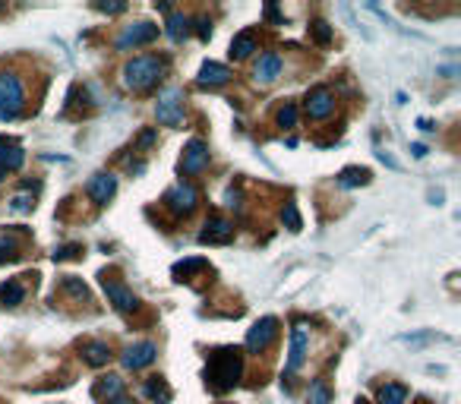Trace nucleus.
Instances as JSON below:
<instances>
[{
    "label": "nucleus",
    "mask_w": 461,
    "mask_h": 404,
    "mask_svg": "<svg viewBox=\"0 0 461 404\" xmlns=\"http://www.w3.org/2000/svg\"><path fill=\"white\" fill-rule=\"evenodd\" d=\"M111 404H133V401H130V398H124V395H120V398H114Z\"/></svg>",
    "instance_id": "c03bdc74"
},
{
    "label": "nucleus",
    "mask_w": 461,
    "mask_h": 404,
    "mask_svg": "<svg viewBox=\"0 0 461 404\" xmlns=\"http://www.w3.org/2000/svg\"><path fill=\"white\" fill-rule=\"evenodd\" d=\"M234 240V225L224 218H208L199 234V243H230Z\"/></svg>",
    "instance_id": "4468645a"
},
{
    "label": "nucleus",
    "mask_w": 461,
    "mask_h": 404,
    "mask_svg": "<svg viewBox=\"0 0 461 404\" xmlns=\"http://www.w3.org/2000/svg\"><path fill=\"white\" fill-rule=\"evenodd\" d=\"M101 287L108 294V303H114L117 313H133L136 310V297L127 285H120V281H111V278H101Z\"/></svg>",
    "instance_id": "f8f14e48"
},
{
    "label": "nucleus",
    "mask_w": 461,
    "mask_h": 404,
    "mask_svg": "<svg viewBox=\"0 0 461 404\" xmlns=\"http://www.w3.org/2000/svg\"><path fill=\"white\" fill-rule=\"evenodd\" d=\"M60 287H63V291H67L70 297H76V300H86V297H89V287L82 285L79 278H73V275L63 278V281H60Z\"/></svg>",
    "instance_id": "cd10ccee"
},
{
    "label": "nucleus",
    "mask_w": 461,
    "mask_h": 404,
    "mask_svg": "<svg viewBox=\"0 0 461 404\" xmlns=\"http://www.w3.org/2000/svg\"><path fill=\"white\" fill-rule=\"evenodd\" d=\"M82 357H86L89 367H104L111 360V351H108L104 341H89V345H82Z\"/></svg>",
    "instance_id": "6ab92c4d"
},
{
    "label": "nucleus",
    "mask_w": 461,
    "mask_h": 404,
    "mask_svg": "<svg viewBox=\"0 0 461 404\" xmlns=\"http://www.w3.org/2000/svg\"><path fill=\"white\" fill-rule=\"evenodd\" d=\"M19 256V240L13 234H0V262H13Z\"/></svg>",
    "instance_id": "a878e982"
},
{
    "label": "nucleus",
    "mask_w": 461,
    "mask_h": 404,
    "mask_svg": "<svg viewBox=\"0 0 461 404\" xmlns=\"http://www.w3.org/2000/svg\"><path fill=\"white\" fill-rule=\"evenodd\" d=\"M408 401V389L398 382H386L380 389V404H404Z\"/></svg>",
    "instance_id": "412c9836"
},
{
    "label": "nucleus",
    "mask_w": 461,
    "mask_h": 404,
    "mask_svg": "<svg viewBox=\"0 0 461 404\" xmlns=\"http://www.w3.org/2000/svg\"><path fill=\"white\" fill-rule=\"evenodd\" d=\"M155 143V130H146V133L139 136V143H136V152H142V149H149V145Z\"/></svg>",
    "instance_id": "e433bc0d"
},
{
    "label": "nucleus",
    "mask_w": 461,
    "mask_h": 404,
    "mask_svg": "<svg viewBox=\"0 0 461 404\" xmlns=\"http://www.w3.org/2000/svg\"><path fill=\"white\" fill-rule=\"evenodd\" d=\"M310 404H332V392H328L326 379H316L310 385Z\"/></svg>",
    "instance_id": "bb28decb"
},
{
    "label": "nucleus",
    "mask_w": 461,
    "mask_h": 404,
    "mask_svg": "<svg viewBox=\"0 0 461 404\" xmlns=\"http://www.w3.org/2000/svg\"><path fill=\"white\" fill-rule=\"evenodd\" d=\"M95 395L98 398H108V401L120 398V395H124V379H120V376H104V379H98Z\"/></svg>",
    "instance_id": "aec40b11"
},
{
    "label": "nucleus",
    "mask_w": 461,
    "mask_h": 404,
    "mask_svg": "<svg viewBox=\"0 0 461 404\" xmlns=\"http://www.w3.org/2000/svg\"><path fill=\"white\" fill-rule=\"evenodd\" d=\"M164 73H168V60L155 57V54H142V57H133L124 67V85L133 92H146L158 79H164Z\"/></svg>",
    "instance_id": "f03ea898"
},
{
    "label": "nucleus",
    "mask_w": 461,
    "mask_h": 404,
    "mask_svg": "<svg viewBox=\"0 0 461 404\" xmlns=\"http://www.w3.org/2000/svg\"><path fill=\"white\" fill-rule=\"evenodd\" d=\"M240 373H244V357L234 347H224V351H215L208 357L206 367V379L215 392H228L240 382Z\"/></svg>",
    "instance_id": "f257e3e1"
},
{
    "label": "nucleus",
    "mask_w": 461,
    "mask_h": 404,
    "mask_svg": "<svg viewBox=\"0 0 461 404\" xmlns=\"http://www.w3.org/2000/svg\"><path fill=\"white\" fill-rule=\"evenodd\" d=\"M3 177H7V171H3V168H0V183H3Z\"/></svg>",
    "instance_id": "a18cd8bd"
},
{
    "label": "nucleus",
    "mask_w": 461,
    "mask_h": 404,
    "mask_svg": "<svg viewBox=\"0 0 461 404\" xmlns=\"http://www.w3.org/2000/svg\"><path fill=\"white\" fill-rule=\"evenodd\" d=\"M366 180H370V171H366V168H344V171L338 174V183H342V187H364Z\"/></svg>",
    "instance_id": "b1692460"
},
{
    "label": "nucleus",
    "mask_w": 461,
    "mask_h": 404,
    "mask_svg": "<svg viewBox=\"0 0 461 404\" xmlns=\"http://www.w3.org/2000/svg\"><path fill=\"white\" fill-rule=\"evenodd\" d=\"M282 67H284L282 54H275V51H266L259 60H256L253 76H256V79H259V83H275L278 76H282Z\"/></svg>",
    "instance_id": "2eb2a0df"
},
{
    "label": "nucleus",
    "mask_w": 461,
    "mask_h": 404,
    "mask_svg": "<svg viewBox=\"0 0 461 404\" xmlns=\"http://www.w3.org/2000/svg\"><path fill=\"white\" fill-rule=\"evenodd\" d=\"M253 51H256V32H250V29L240 32V35L230 41V57L234 60H246Z\"/></svg>",
    "instance_id": "a211bd4d"
},
{
    "label": "nucleus",
    "mask_w": 461,
    "mask_h": 404,
    "mask_svg": "<svg viewBox=\"0 0 461 404\" xmlns=\"http://www.w3.org/2000/svg\"><path fill=\"white\" fill-rule=\"evenodd\" d=\"M32 205H35V202H32V196H26V193H16L13 199H10V209L13 212H32Z\"/></svg>",
    "instance_id": "473e14b6"
},
{
    "label": "nucleus",
    "mask_w": 461,
    "mask_h": 404,
    "mask_svg": "<svg viewBox=\"0 0 461 404\" xmlns=\"http://www.w3.org/2000/svg\"><path fill=\"white\" fill-rule=\"evenodd\" d=\"M278 127H284V130H291V127H297V105H284L282 111H278Z\"/></svg>",
    "instance_id": "c756f323"
},
{
    "label": "nucleus",
    "mask_w": 461,
    "mask_h": 404,
    "mask_svg": "<svg viewBox=\"0 0 461 404\" xmlns=\"http://www.w3.org/2000/svg\"><path fill=\"white\" fill-rule=\"evenodd\" d=\"M168 35H171L174 41H184V38L190 35V16L171 13V19H168Z\"/></svg>",
    "instance_id": "393cba45"
},
{
    "label": "nucleus",
    "mask_w": 461,
    "mask_h": 404,
    "mask_svg": "<svg viewBox=\"0 0 461 404\" xmlns=\"http://www.w3.org/2000/svg\"><path fill=\"white\" fill-rule=\"evenodd\" d=\"M155 117L161 127H177L184 120V89H164L155 101Z\"/></svg>",
    "instance_id": "20e7f679"
},
{
    "label": "nucleus",
    "mask_w": 461,
    "mask_h": 404,
    "mask_svg": "<svg viewBox=\"0 0 461 404\" xmlns=\"http://www.w3.org/2000/svg\"><path fill=\"white\" fill-rule=\"evenodd\" d=\"M266 16H268V19H275V23H278V10H275V7H266Z\"/></svg>",
    "instance_id": "79ce46f5"
},
{
    "label": "nucleus",
    "mask_w": 461,
    "mask_h": 404,
    "mask_svg": "<svg viewBox=\"0 0 461 404\" xmlns=\"http://www.w3.org/2000/svg\"><path fill=\"white\" fill-rule=\"evenodd\" d=\"M76 253H79V247H76V243H67V247L54 250V259H70V256H76Z\"/></svg>",
    "instance_id": "c9c22d12"
},
{
    "label": "nucleus",
    "mask_w": 461,
    "mask_h": 404,
    "mask_svg": "<svg viewBox=\"0 0 461 404\" xmlns=\"http://www.w3.org/2000/svg\"><path fill=\"white\" fill-rule=\"evenodd\" d=\"M282 221L291 228V231H300V228H304V221H300V212H297V205H294V202H284Z\"/></svg>",
    "instance_id": "c85d7f7f"
},
{
    "label": "nucleus",
    "mask_w": 461,
    "mask_h": 404,
    "mask_svg": "<svg viewBox=\"0 0 461 404\" xmlns=\"http://www.w3.org/2000/svg\"><path fill=\"white\" fill-rule=\"evenodd\" d=\"M411 152H414V158H424L426 155V145L424 143H414V145H411Z\"/></svg>",
    "instance_id": "ea45409f"
},
{
    "label": "nucleus",
    "mask_w": 461,
    "mask_h": 404,
    "mask_svg": "<svg viewBox=\"0 0 461 404\" xmlns=\"http://www.w3.org/2000/svg\"><path fill=\"white\" fill-rule=\"evenodd\" d=\"M26 165V152L13 139H0V168L3 171H19Z\"/></svg>",
    "instance_id": "dca6fc26"
},
{
    "label": "nucleus",
    "mask_w": 461,
    "mask_h": 404,
    "mask_svg": "<svg viewBox=\"0 0 461 404\" xmlns=\"http://www.w3.org/2000/svg\"><path fill=\"white\" fill-rule=\"evenodd\" d=\"M208 168V145L202 139H190L184 149V158H180V171L184 174H202Z\"/></svg>",
    "instance_id": "9d476101"
},
{
    "label": "nucleus",
    "mask_w": 461,
    "mask_h": 404,
    "mask_svg": "<svg viewBox=\"0 0 461 404\" xmlns=\"http://www.w3.org/2000/svg\"><path fill=\"white\" fill-rule=\"evenodd\" d=\"M26 105V89L19 83V76L0 73V120H16Z\"/></svg>",
    "instance_id": "7ed1b4c3"
},
{
    "label": "nucleus",
    "mask_w": 461,
    "mask_h": 404,
    "mask_svg": "<svg viewBox=\"0 0 461 404\" xmlns=\"http://www.w3.org/2000/svg\"><path fill=\"white\" fill-rule=\"evenodd\" d=\"M142 392H146L149 398H155L158 404H168V401H171V389H168V382L158 379V376L146 382V385H142Z\"/></svg>",
    "instance_id": "5701e85b"
},
{
    "label": "nucleus",
    "mask_w": 461,
    "mask_h": 404,
    "mask_svg": "<svg viewBox=\"0 0 461 404\" xmlns=\"http://www.w3.org/2000/svg\"><path fill=\"white\" fill-rule=\"evenodd\" d=\"M306 347H310V332L306 325H294L291 329V347H288V367H284V376H294L306 360Z\"/></svg>",
    "instance_id": "6e6552de"
},
{
    "label": "nucleus",
    "mask_w": 461,
    "mask_h": 404,
    "mask_svg": "<svg viewBox=\"0 0 461 404\" xmlns=\"http://www.w3.org/2000/svg\"><path fill=\"white\" fill-rule=\"evenodd\" d=\"M155 357H158V347L152 345V341H139V345H130L127 351H124L120 363H124L127 370H146Z\"/></svg>",
    "instance_id": "ddd939ff"
},
{
    "label": "nucleus",
    "mask_w": 461,
    "mask_h": 404,
    "mask_svg": "<svg viewBox=\"0 0 461 404\" xmlns=\"http://www.w3.org/2000/svg\"><path fill=\"white\" fill-rule=\"evenodd\" d=\"M275 338H278V319L275 316H262L259 322H253V329L246 332V351L253 354L268 351Z\"/></svg>",
    "instance_id": "39448f33"
},
{
    "label": "nucleus",
    "mask_w": 461,
    "mask_h": 404,
    "mask_svg": "<svg viewBox=\"0 0 461 404\" xmlns=\"http://www.w3.org/2000/svg\"><path fill=\"white\" fill-rule=\"evenodd\" d=\"M240 199H244V193H240V190H234V187L224 193V205H228V209H240Z\"/></svg>",
    "instance_id": "72a5a7b5"
},
{
    "label": "nucleus",
    "mask_w": 461,
    "mask_h": 404,
    "mask_svg": "<svg viewBox=\"0 0 461 404\" xmlns=\"http://www.w3.org/2000/svg\"><path fill=\"white\" fill-rule=\"evenodd\" d=\"M230 76H234V73H230L224 63H215V60H208V63H202V67H199V83L202 85H224Z\"/></svg>",
    "instance_id": "f3484780"
},
{
    "label": "nucleus",
    "mask_w": 461,
    "mask_h": 404,
    "mask_svg": "<svg viewBox=\"0 0 461 404\" xmlns=\"http://www.w3.org/2000/svg\"><path fill=\"white\" fill-rule=\"evenodd\" d=\"M26 297V287L19 281H7V285L0 287V300H3V307H19Z\"/></svg>",
    "instance_id": "4be33fe9"
},
{
    "label": "nucleus",
    "mask_w": 461,
    "mask_h": 404,
    "mask_svg": "<svg viewBox=\"0 0 461 404\" xmlns=\"http://www.w3.org/2000/svg\"><path fill=\"white\" fill-rule=\"evenodd\" d=\"M196 202H199V193H196L193 183H174L164 196V205L174 212V215H190L196 209Z\"/></svg>",
    "instance_id": "423d86ee"
},
{
    "label": "nucleus",
    "mask_w": 461,
    "mask_h": 404,
    "mask_svg": "<svg viewBox=\"0 0 461 404\" xmlns=\"http://www.w3.org/2000/svg\"><path fill=\"white\" fill-rule=\"evenodd\" d=\"M442 335H436V332H420V335H402L398 341H404V345H426V341H439Z\"/></svg>",
    "instance_id": "7c9ffc66"
},
{
    "label": "nucleus",
    "mask_w": 461,
    "mask_h": 404,
    "mask_svg": "<svg viewBox=\"0 0 461 404\" xmlns=\"http://www.w3.org/2000/svg\"><path fill=\"white\" fill-rule=\"evenodd\" d=\"M430 199H433V205H442V193H439V190H436V193H430Z\"/></svg>",
    "instance_id": "37998d69"
},
{
    "label": "nucleus",
    "mask_w": 461,
    "mask_h": 404,
    "mask_svg": "<svg viewBox=\"0 0 461 404\" xmlns=\"http://www.w3.org/2000/svg\"><path fill=\"white\" fill-rule=\"evenodd\" d=\"M86 193L92 196V202H98V205H108V199H114V193H117V177L114 174H92L89 183H86Z\"/></svg>",
    "instance_id": "9b49d317"
},
{
    "label": "nucleus",
    "mask_w": 461,
    "mask_h": 404,
    "mask_svg": "<svg viewBox=\"0 0 461 404\" xmlns=\"http://www.w3.org/2000/svg\"><path fill=\"white\" fill-rule=\"evenodd\" d=\"M98 10H101V13H124L127 3H98Z\"/></svg>",
    "instance_id": "4c0bfd02"
},
{
    "label": "nucleus",
    "mask_w": 461,
    "mask_h": 404,
    "mask_svg": "<svg viewBox=\"0 0 461 404\" xmlns=\"http://www.w3.org/2000/svg\"><path fill=\"white\" fill-rule=\"evenodd\" d=\"M380 161H382V165H389V168H398V161H395L392 155H386V152H380Z\"/></svg>",
    "instance_id": "a19ab883"
},
{
    "label": "nucleus",
    "mask_w": 461,
    "mask_h": 404,
    "mask_svg": "<svg viewBox=\"0 0 461 404\" xmlns=\"http://www.w3.org/2000/svg\"><path fill=\"white\" fill-rule=\"evenodd\" d=\"M313 38H316L320 45H328V41H332V29H328V23L316 19V23H313Z\"/></svg>",
    "instance_id": "2f4dec72"
},
{
    "label": "nucleus",
    "mask_w": 461,
    "mask_h": 404,
    "mask_svg": "<svg viewBox=\"0 0 461 404\" xmlns=\"http://www.w3.org/2000/svg\"><path fill=\"white\" fill-rule=\"evenodd\" d=\"M304 111H306V117H310V120H326L328 114L335 111V95L326 89V85H316V89L306 92Z\"/></svg>",
    "instance_id": "1a4fd4ad"
},
{
    "label": "nucleus",
    "mask_w": 461,
    "mask_h": 404,
    "mask_svg": "<svg viewBox=\"0 0 461 404\" xmlns=\"http://www.w3.org/2000/svg\"><path fill=\"white\" fill-rule=\"evenodd\" d=\"M158 38V26L152 23H133L127 26V29L117 35V51H130V48H142V45H149V41H155Z\"/></svg>",
    "instance_id": "0eeeda50"
},
{
    "label": "nucleus",
    "mask_w": 461,
    "mask_h": 404,
    "mask_svg": "<svg viewBox=\"0 0 461 404\" xmlns=\"http://www.w3.org/2000/svg\"><path fill=\"white\" fill-rule=\"evenodd\" d=\"M202 265H206V262L202 259H186V262H177V265H174V272H193V269H202Z\"/></svg>",
    "instance_id": "f704fd0d"
},
{
    "label": "nucleus",
    "mask_w": 461,
    "mask_h": 404,
    "mask_svg": "<svg viewBox=\"0 0 461 404\" xmlns=\"http://www.w3.org/2000/svg\"><path fill=\"white\" fill-rule=\"evenodd\" d=\"M196 26H199V38H202V41H208V35H212V23H208V19H199Z\"/></svg>",
    "instance_id": "58836bf2"
}]
</instances>
